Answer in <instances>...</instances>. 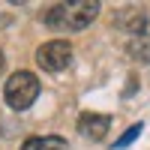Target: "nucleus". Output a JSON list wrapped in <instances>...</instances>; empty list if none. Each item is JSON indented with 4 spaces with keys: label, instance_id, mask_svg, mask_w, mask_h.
<instances>
[{
    "label": "nucleus",
    "instance_id": "7ed1b4c3",
    "mask_svg": "<svg viewBox=\"0 0 150 150\" xmlns=\"http://www.w3.org/2000/svg\"><path fill=\"white\" fill-rule=\"evenodd\" d=\"M36 63L45 72H63L72 63V45L66 39H51L36 48Z\"/></svg>",
    "mask_w": 150,
    "mask_h": 150
},
{
    "label": "nucleus",
    "instance_id": "20e7f679",
    "mask_svg": "<svg viewBox=\"0 0 150 150\" xmlns=\"http://www.w3.org/2000/svg\"><path fill=\"white\" fill-rule=\"evenodd\" d=\"M111 129V117L108 114H96V111H84L78 117V132L90 141H102Z\"/></svg>",
    "mask_w": 150,
    "mask_h": 150
},
{
    "label": "nucleus",
    "instance_id": "6e6552de",
    "mask_svg": "<svg viewBox=\"0 0 150 150\" xmlns=\"http://www.w3.org/2000/svg\"><path fill=\"white\" fill-rule=\"evenodd\" d=\"M3 66H6V57H3V51H0V72H3Z\"/></svg>",
    "mask_w": 150,
    "mask_h": 150
},
{
    "label": "nucleus",
    "instance_id": "f03ea898",
    "mask_svg": "<svg viewBox=\"0 0 150 150\" xmlns=\"http://www.w3.org/2000/svg\"><path fill=\"white\" fill-rule=\"evenodd\" d=\"M3 96H6V105L12 111H24L36 102V96H39V78H36L33 72H15L12 78L6 81L3 87Z\"/></svg>",
    "mask_w": 150,
    "mask_h": 150
},
{
    "label": "nucleus",
    "instance_id": "423d86ee",
    "mask_svg": "<svg viewBox=\"0 0 150 150\" xmlns=\"http://www.w3.org/2000/svg\"><path fill=\"white\" fill-rule=\"evenodd\" d=\"M126 54L138 63H150V33H141V36H132L129 45H126Z\"/></svg>",
    "mask_w": 150,
    "mask_h": 150
},
{
    "label": "nucleus",
    "instance_id": "f257e3e1",
    "mask_svg": "<svg viewBox=\"0 0 150 150\" xmlns=\"http://www.w3.org/2000/svg\"><path fill=\"white\" fill-rule=\"evenodd\" d=\"M99 0H69V3H54L45 12V24L51 30H84L99 15Z\"/></svg>",
    "mask_w": 150,
    "mask_h": 150
},
{
    "label": "nucleus",
    "instance_id": "0eeeda50",
    "mask_svg": "<svg viewBox=\"0 0 150 150\" xmlns=\"http://www.w3.org/2000/svg\"><path fill=\"white\" fill-rule=\"evenodd\" d=\"M138 135H141V123H135L132 129H126V132L117 138V144H114V147H117V150H120V147H126V144H132L135 138H138Z\"/></svg>",
    "mask_w": 150,
    "mask_h": 150
},
{
    "label": "nucleus",
    "instance_id": "39448f33",
    "mask_svg": "<svg viewBox=\"0 0 150 150\" xmlns=\"http://www.w3.org/2000/svg\"><path fill=\"white\" fill-rule=\"evenodd\" d=\"M21 150H69L60 135H36L21 144Z\"/></svg>",
    "mask_w": 150,
    "mask_h": 150
}]
</instances>
